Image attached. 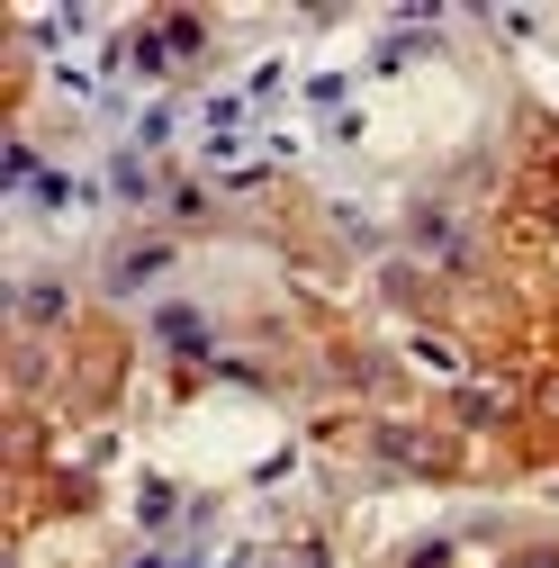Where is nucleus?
I'll use <instances>...</instances> for the list:
<instances>
[{
	"instance_id": "nucleus-1",
	"label": "nucleus",
	"mask_w": 559,
	"mask_h": 568,
	"mask_svg": "<svg viewBox=\"0 0 559 568\" xmlns=\"http://www.w3.org/2000/svg\"><path fill=\"white\" fill-rule=\"evenodd\" d=\"M154 271H172V244H135V253H118V290H145Z\"/></svg>"
},
{
	"instance_id": "nucleus-2",
	"label": "nucleus",
	"mask_w": 559,
	"mask_h": 568,
	"mask_svg": "<svg viewBox=\"0 0 559 568\" xmlns=\"http://www.w3.org/2000/svg\"><path fill=\"white\" fill-rule=\"evenodd\" d=\"M19 307H28V325H63V316H73V298H63L54 280H37V290H28Z\"/></svg>"
},
{
	"instance_id": "nucleus-3",
	"label": "nucleus",
	"mask_w": 559,
	"mask_h": 568,
	"mask_svg": "<svg viewBox=\"0 0 559 568\" xmlns=\"http://www.w3.org/2000/svg\"><path fill=\"white\" fill-rule=\"evenodd\" d=\"M135 524H172V487L145 478V496H135Z\"/></svg>"
},
{
	"instance_id": "nucleus-4",
	"label": "nucleus",
	"mask_w": 559,
	"mask_h": 568,
	"mask_svg": "<svg viewBox=\"0 0 559 568\" xmlns=\"http://www.w3.org/2000/svg\"><path fill=\"white\" fill-rule=\"evenodd\" d=\"M163 45H172V54H199L207 28H199V19H163Z\"/></svg>"
},
{
	"instance_id": "nucleus-5",
	"label": "nucleus",
	"mask_w": 559,
	"mask_h": 568,
	"mask_svg": "<svg viewBox=\"0 0 559 568\" xmlns=\"http://www.w3.org/2000/svg\"><path fill=\"white\" fill-rule=\"evenodd\" d=\"M163 334H172V352H207V325L199 316H163Z\"/></svg>"
},
{
	"instance_id": "nucleus-6",
	"label": "nucleus",
	"mask_w": 559,
	"mask_h": 568,
	"mask_svg": "<svg viewBox=\"0 0 559 568\" xmlns=\"http://www.w3.org/2000/svg\"><path fill=\"white\" fill-rule=\"evenodd\" d=\"M524 568H559V550H532V559H524Z\"/></svg>"
}]
</instances>
